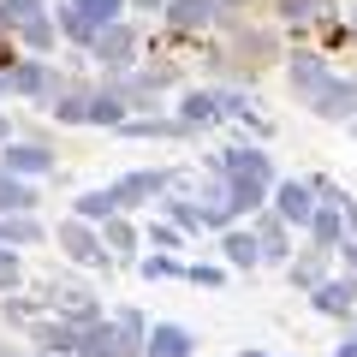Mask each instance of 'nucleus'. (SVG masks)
<instances>
[{
  "mask_svg": "<svg viewBox=\"0 0 357 357\" xmlns=\"http://www.w3.org/2000/svg\"><path fill=\"white\" fill-rule=\"evenodd\" d=\"M310 227H316V244H321V250H333V244H340V227H345V208H340V203L316 208V220H310Z\"/></svg>",
  "mask_w": 357,
  "mask_h": 357,
  "instance_id": "obj_13",
  "label": "nucleus"
},
{
  "mask_svg": "<svg viewBox=\"0 0 357 357\" xmlns=\"http://www.w3.org/2000/svg\"><path fill=\"white\" fill-rule=\"evenodd\" d=\"M13 280H18V262L6 250H0V286H6V292H13Z\"/></svg>",
  "mask_w": 357,
  "mask_h": 357,
  "instance_id": "obj_29",
  "label": "nucleus"
},
{
  "mask_svg": "<svg viewBox=\"0 0 357 357\" xmlns=\"http://www.w3.org/2000/svg\"><path fill=\"white\" fill-rule=\"evenodd\" d=\"M256 244H262V256H268V262H280V256H286V232H280V220H262Z\"/></svg>",
  "mask_w": 357,
  "mask_h": 357,
  "instance_id": "obj_19",
  "label": "nucleus"
},
{
  "mask_svg": "<svg viewBox=\"0 0 357 357\" xmlns=\"http://www.w3.org/2000/svg\"><path fill=\"white\" fill-rule=\"evenodd\" d=\"M131 48H137V36H131L126 24H102V36H96V60L102 66H131Z\"/></svg>",
  "mask_w": 357,
  "mask_h": 357,
  "instance_id": "obj_4",
  "label": "nucleus"
},
{
  "mask_svg": "<svg viewBox=\"0 0 357 357\" xmlns=\"http://www.w3.org/2000/svg\"><path fill=\"white\" fill-rule=\"evenodd\" d=\"M89 119H96V126H119V119H126V102H119V96H96V102H89Z\"/></svg>",
  "mask_w": 357,
  "mask_h": 357,
  "instance_id": "obj_20",
  "label": "nucleus"
},
{
  "mask_svg": "<svg viewBox=\"0 0 357 357\" xmlns=\"http://www.w3.org/2000/svg\"><path fill=\"white\" fill-rule=\"evenodd\" d=\"M77 357H102V351H89V345H77Z\"/></svg>",
  "mask_w": 357,
  "mask_h": 357,
  "instance_id": "obj_34",
  "label": "nucleus"
},
{
  "mask_svg": "<svg viewBox=\"0 0 357 357\" xmlns=\"http://www.w3.org/2000/svg\"><path fill=\"white\" fill-rule=\"evenodd\" d=\"M167 274H178V262H167V256H149L143 262V280H167Z\"/></svg>",
  "mask_w": 357,
  "mask_h": 357,
  "instance_id": "obj_27",
  "label": "nucleus"
},
{
  "mask_svg": "<svg viewBox=\"0 0 357 357\" xmlns=\"http://www.w3.org/2000/svg\"><path fill=\"white\" fill-rule=\"evenodd\" d=\"M340 357H357V340H345V345H340Z\"/></svg>",
  "mask_w": 357,
  "mask_h": 357,
  "instance_id": "obj_32",
  "label": "nucleus"
},
{
  "mask_svg": "<svg viewBox=\"0 0 357 357\" xmlns=\"http://www.w3.org/2000/svg\"><path fill=\"white\" fill-rule=\"evenodd\" d=\"M0 30H13V13H6V0H0Z\"/></svg>",
  "mask_w": 357,
  "mask_h": 357,
  "instance_id": "obj_31",
  "label": "nucleus"
},
{
  "mask_svg": "<svg viewBox=\"0 0 357 357\" xmlns=\"http://www.w3.org/2000/svg\"><path fill=\"white\" fill-rule=\"evenodd\" d=\"M0 137H6V119H0Z\"/></svg>",
  "mask_w": 357,
  "mask_h": 357,
  "instance_id": "obj_36",
  "label": "nucleus"
},
{
  "mask_svg": "<svg viewBox=\"0 0 357 357\" xmlns=\"http://www.w3.org/2000/svg\"><path fill=\"white\" fill-rule=\"evenodd\" d=\"M60 24H66V36H77V42H96V36H102V24H96V18H89L84 6H66V13H60Z\"/></svg>",
  "mask_w": 357,
  "mask_h": 357,
  "instance_id": "obj_17",
  "label": "nucleus"
},
{
  "mask_svg": "<svg viewBox=\"0 0 357 357\" xmlns=\"http://www.w3.org/2000/svg\"><path fill=\"white\" fill-rule=\"evenodd\" d=\"M357 304V280H321L316 286V310L321 316H351Z\"/></svg>",
  "mask_w": 357,
  "mask_h": 357,
  "instance_id": "obj_7",
  "label": "nucleus"
},
{
  "mask_svg": "<svg viewBox=\"0 0 357 357\" xmlns=\"http://www.w3.org/2000/svg\"><path fill=\"white\" fill-rule=\"evenodd\" d=\"M244 357H262V351H244Z\"/></svg>",
  "mask_w": 357,
  "mask_h": 357,
  "instance_id": "obj_38",
  "label": "nucleus"
},
{
  "mask_svg": "<svg viewBox=\"0 0 357 357\" xmlns=\"http://www.w3.org/2000/svg\"><path fill=\"white\" fill-rule=\"evenodd\" d=\"M60 250L72 256V262H102V244H96V232L84 227V215L60 227Z\"/></svg>",
  "mask_w": 357,
  "mask_h": 357,
  "instance_id": "obj_5",
  "label": "nucleus"
},
{
  "mask_svg": "<svg viewBox=\"0 0 357 357\" xmlns=\"http://www.w3.org/2000/svg\"><path fill=\"white\" fill-rule=\"evenodd\" d=\"M0 238H6V244H36V238H42V227L24 215V208H18V215H6V220H0Z\"/></svg>",
  "mask_w": 357,
  "mask_h": 357,
  "instance_id": "obj_15",
  "label": "nucleus"
},
{
  "mask_svg": "<svg viewBox=\"0 0 357 357\" xmlns=\"http://www.w3.org/2000/svg\"><path fill=\"white\" fill-rule=\"evenodd\" d=\"M208 119H215V96H203V89L185 96V126H208Z\"/></svg>",
  "mask_w": 357,
  "mask_h": 357,
  "instance_id": "obj_21",
  "label": "nucleus"
},
{
  "mask_svg": "<svg viewBox=\"0 0 357 357\" xmlns=\"http://www.w3.org/2000/svg\"><path fill=\"white\" fill-rule=\"evenodd\" d=\"M102 250H131V227L119 215H107V232H102Z\"/></svg>",
  "mask_w": 357,
  "mask_h": 357,
  "instance_id": "obj_23",
  "label": "nucleus"
},
{
  "mask_svg": "<svg viewBox=\"0 0 357 357\" xmlns=\"http://www.w3.org/2000/svg\"><path fill=\"white\" fill-rule=\"evenodd\" d=\"M72 6H84V13L96 18V24H114V13L126 6V0H72Z\"/></svg>",
  "mask_w": 357,
  "mask_h": 357,
  "instance_id": "obj_26",
  "label": "nucleus"
},
{
  "mask_svg": "<svg viewBox=\"0 0 357 357\" xmlns=\"http://www.w3.org/2000/svg\"><path fill=\"white\" fill-rule=\"evenodd\" d=\"M167 191V178L161 173H131V178H119L114 185V197H119V208H131V203H143V197H161Z\"/></svg>",
  "mask_w": 357,
  "mask_h": 357,
  "instance_id": "obj_8",
  "label": "nucleus"
},
{
  "mask_svg": "<svg viewBox=\"0 0 357 357\" xmlns=\"http://www.w3.org/2000/svg\"><path fill=\"white\" fill-rule=\"evenodd\" d=\"M36 340H42V345H48V351H77V345H84V340H77V333H72V328H42V333H36Z\"/></svg>",
  "mask_w": 357,
  "mask_h": 357,
  "instance_id": "obj_24",
  "label": "nucleus"
},
{
  "mask_svg": "<svg viewBox=\"0 0 357 357\" xmlns=\"http://www.w3.org/2000/svg\"><path fill=\"white\" fill-rule=\"evenodd\" d=\"M256 256H262V244H256V232H227V262H232V268H250Z\"/></svg>",
  "mask_w": 357,
  "mask_h": 357,
  "instance_id": "obj_16",
  "label": "nucleus"
},
{
  "mask_svg": "<svg viewBox=\"0 0 357 357\" xmlns=\"http://www.w3.org/2000/svg\"><path fill=\"white\" fill-rule=\"evenodd\" d=\"M227 6H244V0H227Z\"/></svg>",
  "mask_w": 357,
  "mask_h": 357,
  "instance_id": "obj_37",
  "label": "nucleus"
},
{
  "mask_svg": "<svg viewBox=\"0 0 357 357\" xmlns=\"http://www.w3.org/2000/svg\"><path fill=\"white\" fill-rule=\"evenodd\" d=\"M18 30H24V42H30V48H54V24H48V18H24Z\"/></svg>",
  "mask_w": 357,
  "mask_h": 357,
  "instance_id": "obj_22",
  "label": "nucleus"
},
{
  "mask_svg": "<svg viewBox=\"0 0 357 357\" xmlns=\"http://www.w3.org/2000/svg\"><path fill=\"white\" fill-rule=\"evenodd\" d=\"M292 286H310V292L321 286V250L310 256V262H292Z\"/></svg>",
  "mask_w": 357,
  "mask_h": 357,
  "instance_id": "obj_25",
  "label": "nucleus"
},
{
  "mask_svg": "<svg viewBox=\"0 0 357 357\" xmlns=\"http://www.w3.org/2000/svg\"><path fill=\"white\" fill-rule=\"evenodd\" d=\"M36 197H30V185H18V173L6 161H0V215H18V208H30Z\"/></svg>",
  "mask_w": 357,
  "mask_h": 357,
  "instance_id": "obj_11",
  "label": "nucleus"
},
{
  "mask_svg": "<svg viewBox=\"0 0 357 357\" xmlns=\"http://www.w3.org/2000/svg\"><path fill=\"white\" fill-rule=\"evenodd\" d=\"M220 173H227V185H232V197H238V208H256V203L268 197V155H256V149H227Z\"/></svg>",
  "mask_w": 357,
  "mask_h": 357,
  "instance_id": "obj_1",
  "label": "nucleus"
},
{
  "mask_svg": "<svg viewBox=\"0 0 357 357\" xmlns=\"http://www.w3.org/2000/svg\"><path fill=\"white\" fill-rule=\"evenodd\" d=\"M6 13H13L18 24H24V18H36V0H6Z\"/></svg>",
  "mask_w": 357,
  "mask_h": 357,
  "instance_id": "obj_30",
  "label": "nucleus"
},
{
  "mask_svg": "<svg viewBox=\"0 0 357 357\" xmlns=\"http://www.w3.org/2000/svg\"><path fill=\"white\" fill-rule=\"evenodd\" d=\"M137 6H149V13H155V6H161V0H137Z\"/></svg>",
  "mask_w": 357,
  "mask_h": 357,
  "instance_id": "obj_35",
  "label": "nucleus"
},
{
  "mask_svg": "<svg viewBox=\"0 0 357 357\" xmlns=\"http://www.w3.org/2000/svg\"><path fill=\"white\" fill-rule=\"evenodd\" d=\"M321 84H328V72H321V60H316V54H298V60H292V89L316 102V89H321Z\"/></svg>",
  "mask_w": 357,
  "mask_h": 357,
  "instance_id": "obj_10",
  "label": "nucleus"
},
{
  "mask_svg": "<svg viewBox=\"0 0 357 357\" xmlns=\"http://www.w3.org/2000/svg\"><path fill=\"white\" fill-rule=\"evenodd\" d=\"M316 114L321 119H357V77H328V84L316 89Z\"/></svg>",
  "mask_w": 357,
  "mask_h": 357,
  "instance_id": "obj_2",
  "label": "nucleus"
},
{
  "mask_svg": "<svg viewBox=\"0 0 357 357\" xmlns=\"http://www.w3.org/2000/svg\"><path fill=\"white\" fill-rule=\"evenodd\" d=\"M6 167H13V173H48L54 155L36 149V143H13V149H6Z\"/></svg>",
  "mask_w": 357,
  "mask_h": 357,
  "instance_id": "obj_12",
  "label": "nucleus"
},
{
  "mask_svg": "<svg viewBox=\"0 0 357 357\" xmlns=\"http://www.w3.org/2000/svg\"><path fill=\"white\" fill-rule=\"evenodd\" d=\"M143 345H149V357H191V333L173 328V321H161V328H155Z\"/></svg>",
  "mask_w": 357,
  "mask_h": 357,
  "instance_id": "obj_9",
  "label": "nucleus"
},
{
  "mask_svg": "<svg viewBox=\"0 0 357 357\" xmlns=\"http://www.w3.org/2000/svg\"><path fill=\"white\" fill-rule=\"evenodd\" d=\"M274 203H280V220L310 227V220H316V185H298V178H286L280 191H274Z\"/></svg>",
  "mask_w": 357,
  "mask_h": 357,
  "instance_id": "obj_3",
  "label": "nucleus"
},
{
  "mask_svg": "<svg viewBox=\"0 0 357 357\" xmlns=\"http://www.w3.org/2000/svg\"><path fill=\"white\" fill-rule=\"evenodd\" d=\"M321 0H286V18H316Z\"/></svg>",
  "mask_w": 357,
  "mask_h": 357,
  "instance_id": "obj_28",
  "label": "nucleus"
},
{
  "mask_svg": "<svg viewBox=\"0 0 357 357\" xmlns=\"http://www.w3.org/2000/svg\"><path fill=\"white\" fill-rule=\"evenodd\" d=\"M77 215L84 220H107V215H119V197L114 191H89V197H77Z\"/></svg>",
  "mask_w": 357,
  "mask_h": 357,
  "instance_id": "obj_18",
  "label": "nucleus"
},
{
  "mask_svg": "<svg viewBox=\"0 0 357 357\" xmlns=\"http://www.w3.org/2000/svg\"><path fill=\"white\" fill-rule=\"evenodd\" d=\"M6 89H18V96H36V89H48V72H42L36 60H24V66H13V72H6Z\"/></svg>",
  "mask_w": 357,
  "mask_h": 357,
  "instance_id": "obj_14",
  "label": "nucleus"
},
{
  "mask_svg": "<svg viewBox=\"0 0 357 357\" xmlns=\"http://www.w3.org/2000/svg\"><path fill=\"white\" fill-rule=\"evenodd\" d=\"M215 13H220V0H173V6H167L173 30H208Z\"/></svg>",
  "mask_w": 357,
  "mask_h": 357,
  "instance_id": "obj_6",
  "label": "nucleus"
},
{
  "mask_svg": "<svg viewBox=\"0 0 357 357\" xmlns=\"http://www.w3.org/2000/svg\"><path fill=\"white\" fill-rule=\"evenodd\" d=\"M345 262H351V268H357V244H345Z\"/></svg>",
  "mask_w": 357,
  "mask_h": 357,
  "instance_id": "obj_33",
  "label": "nucleus"
}]
</instances>
